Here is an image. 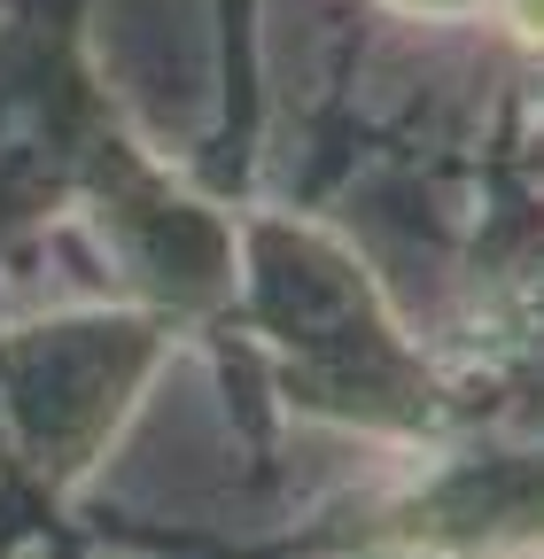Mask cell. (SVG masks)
I'll return each mask as SVG.
<instances>
[{"label":"cell","instance_id":"6da1fadb","mask_svg":"<svg viewBox=\"0 0 544 559\" xmlns=\"http://www.w3.org/2000/svg\"><path fill=\"white\" fill-rule=\"evenodd\" d=\"M257 272H264V326L281 334V381L343 419H389V428H428L436 389L428 373L397 349V334L381 326V311L366 304L358 272L304 241L264 226L257 234Z\"/></svg>","mask_w":544,"mask_h":559},{"label":"cell","instance_id":"7a4b0ae2","mask_svg":"<svg viewBox=\"0 0 544 559\" xmlns=\"http://www.w3.org/2000/svg\"><path fill=\"white\" fill-rule=\"evenodd\" d=\"M149 349H156L149 326H55L9 358L16 428L47 451V474L86 459V443L109 428V412L141 381Z\"/></svg>","mask_w":544,"mask_h":559},{"label":"cell","instance_id":"3957f363","mask_svg":"<svg viewBox=\"0 0 544 559\" xmlns=\"http://www.w3.org/2000/svg\"><path fill=\"white\" fill-rule=\"evenodd\" d=\"M421 9H451V0H421Z\"/></svg>","mask_w":544,"mask_h":559}]
</instances>
